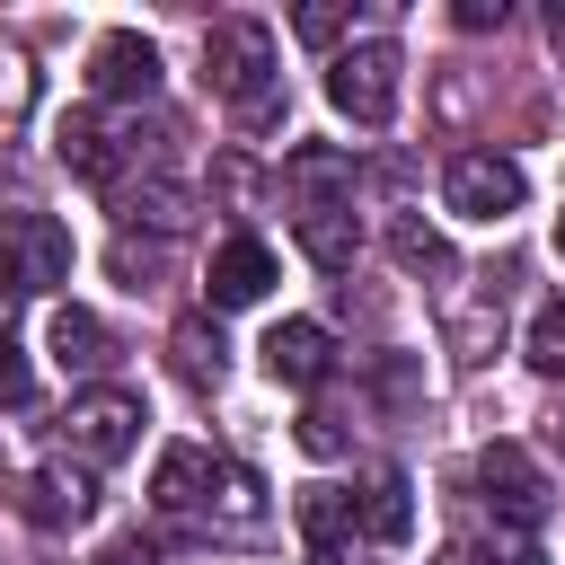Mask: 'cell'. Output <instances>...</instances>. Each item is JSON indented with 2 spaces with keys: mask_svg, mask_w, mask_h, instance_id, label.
<instances>
[{
  "mask_svg": "<svg viewBox=\"0 0 565 565\" xmlns=\"http://www.w3.org/2000/svg\"><path fill=\"white\" fill-rule=\"evenodd\" d=\"M203 79L212 97L238 106V124H274L282 97H274V26L265 18H212L203 26Z\"/></svg>",
  "mask_w": 565,
  "mask_h": 565,
  "instance_id": "1",
  "label": "cell"
},
{
  "mask_svg": "<svg viewBox=\"0 0 565 565\" xmlns=\"http://www.w3.org/2000/svg\"><path fill=\"white\" fill-rule=\"evenodd\" d=\"M397 44L388 35H362V44H344L335 62H327V106L335 115H353L362 132H380L388 115H397Z\"/></svg>",
  "mask_w": 565,
  "mask_h": 565,
  "instance_id": "2",
  "label": "cell"
},
{
  "mask_svg": "<svg viewBox=\"0 0 565 565\" xmlns=\"http://www.w3.org/2000/svg\"><path fill=\"white\" fill-rule=\"evenodd\" d=\"M71 282V230L53 212H0V300Z\"/></svg>",
  "mask_w": 565,
  "mask_h": 565,
  "instance_id": "3",
  "label": "cell"
},
{
  "mask_svg": "<svg viewBox=\"0 0 565 565\" xmlns=\"http://www.w3.org/2000/svg\"><path fill=\"white\" fill-rule=\"evenodd\" d=\"M521 194H530V177H521V159H503V150H459L450 177H441V203H450L459 221H512Z\"/></svg>",
  "mask_w": 565,
  "mask_h": 565,
  "instance_id": "4",
  "label": "cell"
},
{
  "mask_svg": "<svg viewBox=\"0 0 565 565\" xmlns=\"http://www.w3.org/2000/svg\"><path fill=\"white\" fill-rule=\"evenodd\" d=\"M62 441L79 450V459H124L132 441H141V397L132 388H79L71 406H62Z\"/></svg>",
  "mask_w": 565,
  "mask_h": 565,
  "instance_id": "5",
  "label": "cell"
},
{
  "mask_svg": "<svg viewBox=\"0 0 565 565\" xmlns=\"http://www.w3.org/2000/svg\"><path fill=\"white\" fill-rule=\"evenodd\" d=\"M159 88V44L141 35V26H106L97 44H88V97L97 106H132V97H150Z\"/></svg>",
  "mask_w": 565,
  "mask_h": 565,
  "instance_id": "6",
  "label": "cell"
},
{
  "mask_svg": "<svg viewBox=\"0 0 565 565\" xmlns=\"http://www.w3.org/2000/svg\"><path fill=\"white\" fill-rule=\"evenodd\" d=\"M477 486H486L494 521H512V530H530V521L547 512V477H539V459H530L521 441H486V450H477Z\"/></svg>",
  "mask_w": 565,
  "mask_h": 565,
  "instance_id": "7",
  "label": "cell"
},
{
  "mask_svg": "<svg viewBox=\"0 0 565 565\" xmlns=\"http://www.w3.org/2000/svg\"><path fill=\"white\" fill-rule=\"evenodd\" d=\"M53 150H62V168H71L79 185H124V168H132V141H124L97 106L62 115V124H53Z\"/></svg>",
  "mask_w": 565,
  "mask_h": 565,
  "instance_id": "8",
  "label": "cell"
},
{
  "mask_svg": "<svg viewBox=\"0 0 565 565\" xmlns=\"http://www.w3.org/2000/svg\"><path fill=\"white\" fill-rule=\"evenodd\" d=\"M274 274H282V265H274V247L238 230V238H221V247H212L203 291H212V309H256V300L274 291Z\"/></svg>",
  "mask_w": 565,
  "mask_h": 565,
  "instance_id": "9",
  "label": "cell"
},
{
  "mask_svg": "<svg viewBox=\"0 0 565 565\" xmlns=\"http://www.w3.org/2000/svg\"><path fill=\"white\" fill-rule=\"evenodd\" d=\"M88 512H97V477H88V468L44 459V468L26 477V521H35V530H79Z\"/></svg>",
  "mask_w": 565,
  "mask_h": 565,
  "instance_id": "10",
  "label": "cell"
},
{
  "mask_svg": "<svg viewBox=\"0 0 565 565\" xmlns=\"http://www.w3.org/2000/svg\"><path fill=\"white\" fill-rule=\"evenodd\" d=\"M256 353H265V371H274L282 388H318V380L335 371V344H327V327H318V318H282Z\"/></svg>",
  "mask_w": 565,
  "mask_h": 565,
  "instance_id": "11",
  "label": "cell"
},
{
  "mask_svg": "<svg viewBox=\"0 0 565 565\" xmlns=\"http://www.w3.org/2000/svg\"><path fill=\"white\" fill-rule=\"evenodd\" d=\"M291 238H300V256H309L318 274H344V265L362 256V221H353V203H300V212H291Z\"/></svg>",
  "mask_w": 565,
  "mask_h": 565,
  "instance_id": "12",
  "label": "cell"
},
{
  "mask_svg": "<svg viewBox=\"0 0 565 565\" xmlns=\"http://www.w3.org/2000/svg\"><path fill=\"white\" fill-rule=\"evenodd\" d=\"M212 477H221V459H212L203 441H168L159 468H150V503H159V512H203V503H212Z\"/></svg>",
  "mask_w": 565,
  "mask_h": 565,
  "instance_id": "13",
  "label": "cell"
},
{
  "mask_svg": "<svg viewBox=\"0 0 565 565\" xmlns=\"http://www.w3.org/2000/svg\"><path fill=\"white\" fill-rule=\"evenodd\" d=\"M300 539H309V556H335L344 539H362V494H344V486H300Z\"/></svg>",
  "mask_w": 565,
  "mask_h": 565,
  "instance_id": "14",
  "label": "cell"
},
{
  "mask_svg": "<svg viewBox=\"0 0 565 565\" xmlns=\"http://www.w3.org/2000/svg\"><path fill=\"white\" fill-rule=\"evenodd\" d=\"M282 177H291L300 203H353V159L327 150V141H300V150L282 159Z\"/></svg>",
  "mask_w": 565,
  "mask_h": 565,
  "instance_id": "15",
  "label": "cell"
},
{
  "mask_svg": "<svg viewBox=\"0 0 565 565\" xmlns=\"http://www.w3.org/2000/svg\"><path fill=\"white\" fill-rule=\"evenodd\" d=\"M168 362H177V380H185V388H221L230 344H221V327H212V318H177V327H168Z\"/></svg>",
  "mask_w": 565,
  "mask_h": 565,
  "instance_id": "16",
  "label": "cell"
},
{
  "mask_svg": "<svg viewBox=\"0 0 565 565\" xmlns=\"http://www.w3.org/2000/svg\"><path fill=\"white\" fill-rule=\"evenodd\" d=\"M53 362H62V371H106V362H115L106 318H88V309H53Z\"/></svg>",
  "mask_w": 565,
  "mask_h": 565,
  "instance_id": "17",
  "label": "cell"
},
{
  "mask_svg": "<svg viewBox=\"0 0 565 565\" xmlns=\"http://www.w3.org/2000/svg\"><path fill=\"white\" fill-rule=\"evenodd\" d=\"M406 530H415V486H406L397 468H380V477H371V494H362V539L397 547Z\"/></svg>",
  "mask_w": 565,
  "mask_h": 565,
  "instance_id": "18",
  "label": "cell"
},
{
  "mask_svg": "<svg viewBox=\"0 0 565 565\" xmlns=\"http://www.w3.org/2000/svg\"><path fill=\"white\" fill-rule=\"evenodd\" d=\"M221 530H265V486L247 477V468H221L212 477V503H203Z\"/></svg>",
  "mask_w": 565,
  "mask_h": 565,
  "instance_id": "19",
  "label": "cell"
},
{
  "mask_svg": "<svg viewBox=\"0 0 565 565\" xmlns=\"http://www.w3.org/2000/svg\"><path fill=\"white\" fill-rule=\"evenodd\" d=\"M388 247H397V265H406V274H450V247H441L424 221H406V212L388 221Z\"/></svg>",
  "mask_w": 565,
  "mask_h": 565,
  "instance_id": "20",
  "label": "cell"
},
{
  "mask_svg": "<svg viewBox=\"0 0 565 565\" xmlns=\"http://www.w3.org/2000/svg\"><path fill=\"white\" fill-rule=\"evenodd\" d=\"M124 221H150V230H185V194L150 177V185H132V194H124Z\"/></svg>",
  "mask_w": 565,
  "mask_h": 565,
  "instance_id": "21",
  "label": "cell"
},
{
  "mask_svg": "<svg viewBox=\"0 0 565 565\" xmlns=\"http://www.w3.org/2000/svg\"><path fill=\"white\" fill-rule=\"evenodd\" d=\"M530 362H539L547 380H565V300H547V309L530 318Z\"/></svg>",
  "mask_w": 565,
  "mask_h": 565,
  "instance_id": "22",
  "label": "cell"
},
{
  "mask_svg": "<svg viewBox=\"0 0 565 565\" xmlns=\"http://www.w3.org/2000/svg\"><path fill=\"white\" fill-rule=\"evenodd\" d=\"M477 565H547V556H539V539H530V530H512V521H494V530L477 539Z\"/></svg>",
  "mask_w": 565,
  "mask_h": 565,
  "instance_id": "23",
  "label": "cell"
},
{
  "mask_svg": "<svg viewBox=\"0 0 565 565\" xmlns=\"http://www.w3.org/2000/svg\"><path fill=\"white\" fill-rule=\"evenodd\" d=\"M26 97H35V71L18 62V44H0V124H18Z\"/></svg>",
  "mask_w": 565,
  "mask_h": 565,
  "instance_id": "24",
  "label": "cell"
},
{
  "mask_svg": "<svg viewBox=\"0 0 565 565\" xmlns=\"http://www.w3.org/2000/svg\"><path fill=\"white\" fill-rule=\"evenodd\" d=\"M26 397H35V362L0 335V415H9V406H26Z\"/></svg>",
  "mask_w": 565,
  "mask_h": 565,
  "instance_id": "25",
  "label": "cell"
},
{
  "mask_svg": "<svg viewBox=\"0 0 565 565\" xmlns=\"http://www.w3.org/2000/svg\"><path fill=\"white\" fill-rule=\"evenodd\" d=\"M291 35H300V44H335V35H344V9L309 0V9H291Z\"/></svg>",
  "mask_w": 565,
  "mask_h": 565,
  "instance_id": "26",
  "label": "cell"
},
{
  "mask_svg": "<svg viewBox=\"0 0 565 565\" xmlns=\"http://www.w3.org/2000/svg\"><path fill=\"white\" fill-rule=\"evenodd\" d=\"M300 450H309V459H335V450H344V424H335V415H300Z\"/></svg>",
  "mask_w": 565,
  "mask_h": 565,
  "instance_id": "27",
  "label": "cell"
},
{
  "mask_svg": "<svg viewBox=\"0 0 565 565\" xmlns=\"http://www.w3.org/2000/svg\"><path fill=\"white\" fill-rule=\"evenodd\" d=\"M459 26H503V0H459Z\"/></svg>",
  "mask_w": 565,
  "mask_h": 565,
  "instance_id": "28",
  "label": "cell"
},
{
  "mask_svg": "<svg viewBox=\"0 0 565 565\" xmlns=\"http://www.w3.org/2000/svg\"><path fill=\"white\" fill-rule=\"evenodd\" d=\"M97 565H150V539H115V547H106Z\"/></svg>",
  "mask_w": 565,
  "mask_h": 565,
  "instance_id": "29",
  "label": "cell"
},
{
  "mask_svg": "<svg viewBox=\"0 0 565 565\" xmlns=\"http://www.w3.org/2000/svg\"><path fill=\"white\" fill-rule=\"evenodd\" d=\"M547 35H556V53H565V0H556V9H547Z\"/></svg>",
  "mask_w": 565,
  "mask_h": 565,
  "instance_id": "30",
  "label": "cell"
},
{
  "mask_svg": "<svg viewBox=\"0 0 565 565\" xmlns=\"http://www.w3.org/2000/svg\"><path fill=\"white\" fill-rule=\"evenodd\" d=\"M547 433H556V450H565V406H556V415H547Z\"/></svg>",
  "mask_w": 565,
  "mask_h": 565,
  "instance_id": "31",
  "label": "cell"
},
{
  "mask_svg": "<svg viewBox=\"0 0 565 565\" xmlns=\"http://www.w3.org/2000/svg\"><path fill=\"white\" fill-rule=\"evenodd\" d=\"M556 256H565V212H556Z\"/></svg>",
  "mask_w": 565,
  "mask_h": 565,
  "instance_id": "32",
  "label": "cell"
},
{
  "mask_svg": "<svg viewBox=\"0 0 565 565\" xmlns=\"http://www.w3.org/2000/svg\"><path fill=\"white\" fill-rule=\"evenodd\" d=\"M0 309H9V300H0Z\"/></svg>",
  "mask_w": 565,
  "mask_h": 565,
  "instance_id": "33",
  "label": "cell"
}]
</instances>
